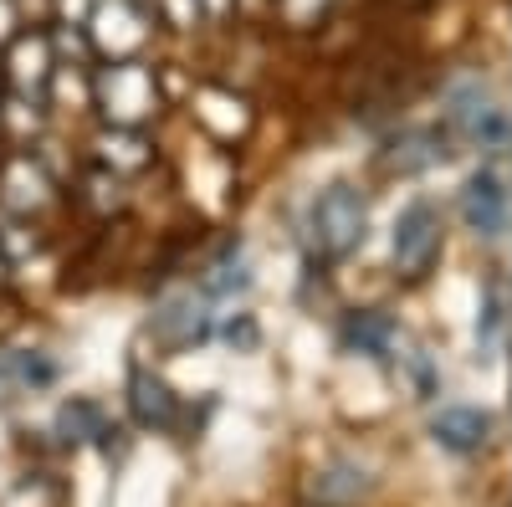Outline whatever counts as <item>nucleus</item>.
Returning a JSON list of instances; mask_svg holds the SVG:
<instances>
[{
    "instance_id": "obj_1",
    "label": "nucleus",
    "mask_w": 512,
    "mask_h": 507,
    "mask_svg": "<svg viewBox=\"0 0 512 507\" xmlns=\"http://www.w3.org/2000/svg\"><path fill=\"white\" fill-rule=\"evenodd\" d=\"M359 231H364V205H359V195L349 185H333V190H323L313 200L308 236H313L318 251H349L359 241Z\"/></svg>"
},
{
    "instance_id": "obj_2",
    "label": "nucleus",
    "mask_w": 512,
    "mask_h": 507,
    "mask_svg": "<svg viewBox=\"0 0 512 507\" xmlns=\"http://www.w3.org/2000/svg\"><path fill=\"white\" fill-rule=\"evenodd\" d=\"M451 123H456L466 139H477V144H502V139H507L502 108L492 103L487 88H477V82H466V88L451 93Z\"/></svg>"
},
{
    "instance_id": "obj_3",
    "label": "nucleus",
    "mask_w": 512,
    "mask_h": 507,
    "mask_svg": "<svg viewBox=\"0 0 512 507\" xmlns=\"http://www.w3.org/2000/svg\"><path fill=\"white\" fill-rule=\"evenodd\" d=\"M466 221H472L477 236H492V241L507 236V226H512V195H507V180L497 175V169L477 175L472 190H466Z\"/></svg>"
},
{
    "instance_id": "obj_4",
    "label": "nucleus",
    "mask_w": 512,
    "mask_h": 507,
    "mask_svg": "<svg viewBox=\"0 0 512 507\" xmlns=\"http://www.w3.org/2000/svg\"><path fill=\"white\" fill-rule=\"evenodd\" d=\"M431 251H436V216H431V205H410L400 226H395V257L400 267L420 272L425 262H431Z\"/></svg>"
},
{
    "instance_id": "obj_5",
    "label": "nucleus",
    "mask_w": 512,
    "mask_h": 507,
    "mask_svg": "<svg viewBox=\"0 0 512 507\" xmlns=\"http://www.w3.org/2000/svg\"><path fill=\"white\" fill-rule=\"evenodd\" d=\"M436 441H446L451 451H477L487 441V415L482 410H441L436 415Z\"/></svg>"
}]
</instances>
